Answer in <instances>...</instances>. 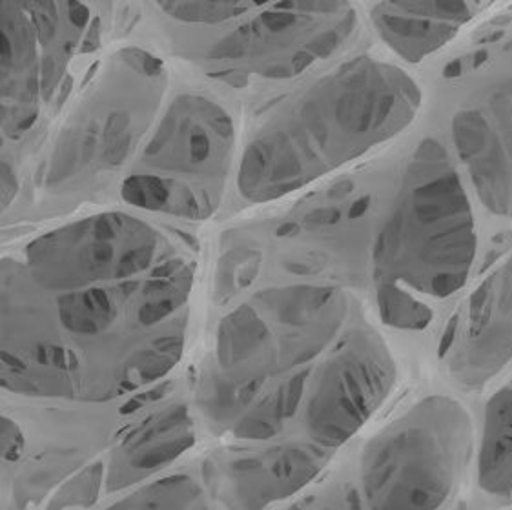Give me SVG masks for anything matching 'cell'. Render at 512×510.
I'll return each mask as SVG.
<instances>
[{"label": "cell", "mask_w": 512, "mask_h": 510, "mask_svg": "<svg viewBox=\"0 0 512 510\" xmlns=\"http://www.w3.org/2000/svg\"><path fill=\"white\" fill-rule=\"evenodd\" d=\"M192 252L137 215L101 212L0 259V387L104 403L150 387L185 352Z\"/></svg>", "instance_id": "1"}, {"label": "cell", "mask_w": 512, "mask_h": 510, "mask_svg": "<svg viewBox=\"0 0 512 510\" xmlns=\"http://www.w3.org/2000/svg\"><path fill=\"white\" fill-rule=\"evenodd\" d=\"M423 106L418 81L394 62L356 55L338 62L259 124L237 164L248 203L305 190L390 143Z\"/></svg>", "instance_id": "2"}, {"label": "cell", "mask_w": 512, "mask_h": 510, "mask_svg": "<svg viewBox=\"0 0 512 510\" xmlns=\"http://www.w3.org/2000/svg\"><path fill=\"white\" fill-rule=\"evenodd\" d=\"M347 294L330 285L276 286L221 321L197 387L206 419L234 438H274L307 396L314 363L345 334Z\"/></svg>", "instance_id": "3"}, {"label": "cell", "mask_w": 512, "mask_h": 510, "mask_svg": "<svg viewBox=\"0 0 512 510\" xmlns=\"http://www.w3.org/2000/svg\"><path fill=\"white\" fill-rule=\"evenodd\" d=\"M476 250L471 192L460 168L438 141L425 139L403 166L372 248L383 321L405 330L427 327L431 305L469 281Z\"/></svg>", "instance_id": "4"}, {"label": "cell", "mask_w": 512, "mask_h": 510, "mask_svg": "<svg viewBox=\"0 0 512 510\" xmlns=\"http://www.w3.org/2000/svg\"><path fill=\"white\" fill-rule=\"evenodd\" d=\"M119 0H0V148L59 110L103 48Z\"/></svg>", "instance_id": "5"}, {"label": "cell", "mask_w": 512, "mask_h": 510, "mask_svg": "<svg viewBox=\"0 0 512 510\" xmlns=\"http://www.w3.org/2000/svg\"><path fill=\"white\" fill-rule=\"evenodd\" d=\"M52 135L42 161V188L72 194L132 164L168 90L164 61L144 46L103 57Z\"/></svg>", "instance_id": "6"}, {"label": "cell", "mask_w": 512, "mask_h": 510, "mask_svg": "<svg viewBox=\"0 0 512 510\" xmlns=\"http://www.w3.org/2000/svg\"><path fill=\"white\" fill-rule=\"evenodd\" d=\"M236 148V123L223 104L203 93H177L130 164L123 199L152 214L208 219L223 203Z\"/></svg>", "instance_id": "7"}, {"label": "cell", "mask_w": 512, "mask_h": 510, "mask_svg": "<svg viewBox=\"0 0 512 510\" xmlns=\"http://www.w3.org/2000/svg\"><path fill=\"white\" fill-rule=\"evenodd\" d=\"M474 450L467 408L429 396L394 419L361 458L359 490L369 509L443 507L460 487Z\"/></svg>", "instance_id": "8"}, {"label": "cell", "mask_w": 512, "mask_h": 510, "mask_svg": "<svg viewBox=\"0 0 512 510\" xmlns=\"http://www.w3.org/2000/svg\"><path fill=\"white\" fill-rule=\"evenodd\" d=\"M358 31L352 0H274L206 53V70L232 84L290 81L338 57Z\"/></svg>", "instance_id": "9"}, {"label": "cell", "mask_w": 512, "mask_h": 510, "mask_svg": "<svg viewBox=\"0 0 512 510\" xmlns=\"http://www.w3.org/2000/svg\"><path fill=\"white\" fill-rule=\"evenodd\" d=\"M396 361L372 328H352L310 379L305 425L321 449L343 447L383 407L396 385Z\"/></svg>", "instance_id": "10"}, {"label": "cell", "mask_w": 512, "mask_h": 510, "mask_svg": "<svg viewBox=\"0 0 512 510\" xmlns=\"http://www.w3.org/2000/svg\"><path fill=\"white\" fill-rule=\"evenodd\" d=\"M512 363V254L474 288L461 312L447 368L463 388H482Z\"/></svg>", "instance_id": "11"}, {"label": "cell", "mask_w": 512, "mask_h": 510, "mask_svg": "<svg viewBox=\"0 0 512 510\" xmlns=\"http://www.w3.org/2000/svg\"><path fill=\"white\" fill-rule=\"evenodd\" d=\"M447 75L471 84L463 101L467 106L487 121L512 130V0H503L487 15L449 64Z\"/></svg>", "instance_id": "12"}, {"label": "cell", "mask_w": 512, "mask_h": 510, "mask_svg": "<svg viewBox=\"0 0 512 510\" xmlns=\"http://www.w3.org/2000/svg\"><path fill=\"white\" fill-rule=\"evenodd\" d=\"M480 19L469 0H376L370 21L396 57L421 62Z\"/></svg>", "instance_id": "13"}, {"label": "cell", "mask_w": 512, "mask_h": 510, "mask_svg": "<svg viewBox=\"0 0 512 510\" xmlns=\"http://www.w3.org/2000/svg\"><path fill=\"white\" fill-rule=\"evenodd\" d=\"M328 458L330 452L314 443H290L236 459L223 472V496L230 507L263 509L303 489Z\"/></svg>", "instance_id": "14"}, {"label": "cell", "mask_w": 512, "mask_h": 510, "mask_svg": "<svg viewBox=\"0 0 512 510\" xmlns=\"http://www.w3.org/2000/svg\"><path fill=\"white\" fill-rule=\"evenodd\" d=\"M195 443L194 419L188 408L175 403L144 419L110 456L104 487L119 492L152 478L174 463Z\"/></svg>", "instance_id": "15"}, {"label": "cell", "mask_w": 512, "mask_h": 510, "mask_svg": "<svg viewBox=\"0 0 512 510\" xmlns=\"http://www.w3.org/2000/svg\"><path fill=\"white\" fill-rule=\"evenodd\" d=\"M476 467L482 490L496 498H511L512 379L487 403Z\"/></svg>", "instance_id": "16"}, {"label": "cell", "mask_w": 512, "mask_h": 510, "mask_svg": "<svg viewBox=\"0 0 512 510\" xmlns=\"http://www.w3.org/2000/svg\"><path fill=\"white\" fill-rule=\"evenodd\" d=\"M168 21L183 26H216L241 21L274 0H150Z\"/></svg>", "instance_id": "17"}, {"label": "cell", "mask_w": 512, "mask_h": 510, "mask_svg": "<svg viewBox=\"0 0 512 510\" xmlns=\"http://www.w3.org/2000/svg\"><path fill=\"white\" fill-rule=\"evenodd\" d=\"M115 509H206L205 492L190 476L175 474L139 485L134 492L112 503Z\"/></svg>", "instance_id": "18"}, {"label": "cell", "mask_w": 512, "mask_h": 510, "mask_svg": "<svg viewBox=\"0 0 512 510\" xmlns=\"http://www.w3.org/2000/svg\"><path fill=\"white\" fill-rule=\"evenodd\" d=\"M104 469L101 463L90 465L82 470L72 480L64 483L61 489L55 492L50 509H73V507H90L99 498V492L104 485Z\"/></svg>", "instance_id": "19"}, {"label": "cell", "mask_w": 512, "mask_h": 510, "mask_svg": "<svg viewBox=\"0 0 512 510\" xmlns=\"http://www.w3.org/2000/svg\"><path fill=\"white\" fill-rule=\"evenodd\" d=\"M6 148H0V214L11 206L17 194L21 192V175L17 164L8 155Z\"/></svg>", "instance_id": "20"}, {"label": "cell", "mask_w": 512, "mask_h": 510, "mask_svg": "<svg viewBox=\"0 0 512 510\" xmlns=\"http://www.w3.org/2000/svg\"><path fill=\"white\" fill-rule=\"evenodd\" d=\"M24 454V434L13 419L0 414V459L17 461Z\"/></svg>", "instance_id": "21"}, {"label": "cell", "mask_w": 512, "mask_h": 510, "mask_svg": "<svg viewBox=\"0 0 512 510\" xmlns=\"http://www.w3.org/2000/svg\"><path fill=\"white\" fill-rule=\"evenodd\" d=\"M472 8L480 13V17H487V13L496 10L503 0H469Z\"/></svg>", "instance_id": "22"}]
</instances>
